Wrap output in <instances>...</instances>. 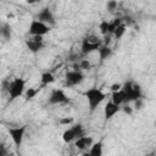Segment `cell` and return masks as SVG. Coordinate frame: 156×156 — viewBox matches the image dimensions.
<instances>
[{
	"mask_svg": "<svg viewBox=\"0 0 156 156\" xmlns=\"http://www.w3.org/2000/svg\"><path fill=\"white\" fill-rule=\"evenodd\" d=\"M84 134H85V132H84L83 126L80 123H74L62 133V140H63V143L69 144V143H73L77 138L84 135Z\"/></svg>",
	"mask_w": 156,
	"mask_h": 156,
	"instance_id": "5",
	"label": "cell"
},
{
	"mask_svg": "<svg viewBox=\"0 0 156 156\" xmlns=\"http://www.w3.org/2000/svg\"><path fill=\"white\" fill-rule=\"evenodd\" d=\"M123 21L121 18H113L112 21H101L100 24H99V29H100V33L105 37V35H110L113 33L115 28L122 23Z\"/></svg>",
	"mask_w": 156,
	"mask_h": 156,
	"instance_id": "12",
	"label": "cell"
},
{
	"mask_svg": "<svg viewBox=\"0 0 156 156\" xmlns=\"http://www.w3.org/2000/svg\"><path fill=\"white\" fill-rule=\"evenodd\" d=\"M0 35L2 38H5L6 40H10L11 39V27L9 24H2L0 27Z\"/></svg>",
	"mask_w": 156,
	"mask_h": 156,
	"instance_id": "20",
	"label": "cell"
},
{
	"mask_svg": "<svg viewBox=\"0 0 156 156\" xmlns=\"http://www.w3.org/2000/svg\"><path fill=\"white\" fill-rule=\"evenodd\" d=\"M104 44V41L95 34H89L85 35L82 39V44H80V51L83 55H89L94 51H96L101 45Z\"/></svg>",
	"mask_w": 156,
	"mask_h": 156,
	"instance_id": "4",
	"label": "cell"
},
{
	"mask_svg": "<svg viewBox=\"0 0 156 156\" xmlns=\"http://www.w3.org/2000/svg\"><path fill=\"white\" fill-rule=\"evenodd\" d=\"M102 147H104V144L102 141H95L91 144V146L88 149L87 154L90 155V156H101L102 155Z\"/></svg>",
	"mask_w": 156,
	"mask_h": 156,
	"instance_id": "17",
	"label": "cell"
},
{
	"mask_svg": "<svg viewBox=\"0 0 156 156\" xmlns=\"http://www.w3.org/2000/svg\"><path fill=\"white\" fill-rule=\"evenodd\" d=\"M55 82V76L51 72H43L40 76V87H46Z\"/></svg>",
	"mask_w": 156,
	"mask_h": 156,
	"instance_id": "18",
	"label": "cell"
},
{
	"mask_svg": "<svg viewBox=\"0 0 156 156\" xmlns=\"http://www.w3.org/2000/svg\"><path fill=\"white\" fill-rule=\"evenodd\" d=\"M24 90H26V79L21 77H15L7 84V94H9L10 101H13L21 98L24 94Z\"/></svg>",
	"mask_w": 156,
	"mask_h": 156,
	"instance_id": "2",
	"label": "cell"
},
{
	"mask_svg": "<svg viewBox=\"0 0 156 156\" xmlns=\"http://www.w3.org/2000/svg\"><path fill=\"white\" fill-rule=\"evenodd\" d=\"M27 130V126H17V127H10L7 129V133L11 138V140L13 141L16 147H20L23 143L24 139V134Z\"/></svg>",
	"mask_w": 156,
	"mask_h": 156,
	"instance_id": "9",
	"label": "cell"
},
{
	"mask_svg": "<svg viewBox=\"0 0 156 156\" xmlns=\"http://www.w3.org/2000/svg\"><path fill=\"white\" fill-rule=\"evenodd\" d=\"M84 80V73L80 69H72L67 71L65 74V85L67 88H73L79 85Z\"/></svg>",
	"mask_w": 156,
	"mask_h": 156,
	"instance_id": "7",
	"label": "cell"
},
{
	"mask_svg": "<svg viewBox=\"0 0 156 156\" xmlns=\"http://www.w3.org/2000/svg\"><path fill=\"white\" fill-rule=\"evenodd\" d=\"M73 143H74V146L78 150H80V151H88V149L91 146V144L94 141H93V138L91 136H88V135L84 134V135L77 138Z\"/></svg>",
	"mask_w": 156,
	"mask_h": 156,
	"instance_id": "14",
	"label": "cell"
},
{
	"mask_svg": "<svg viewBox=\"0 0 156 156\" xmlns=\"http://www.w3.org/2000/svg\"><path fill=\"white\" fill-rule=\"evenodd\" d=\"M96 51H98V54H99V58H100L101 62L105 61V60H107V58H110V57L112 56V54H113L112 49H111L107 44H102Z\"/></svg>",
	"mask_w": 156,
	"mask_h": 156,
	"instance_id": "15",
	"label": "cell"
},
{
	"mask_svg": "<svg viewBox=\"0 0 156 156\" xmlns=\"http://www.w3.org/2000/svg\"><path fill=\"white\" fill-rule=\"evenodd\" d=\"M121 87H122V84H119V83H113L110 88H111V91H117V90L121 89Z\"/></svg>",
	"mask_w": 156,
	"mask_h": 156,
	"instance_id": "25",
	"label": "cell"
},
{
	"mask_svg": "<svg viewBox=\"0 0 156 156\" xmlns=\"http://www.w3.org/2000/svg\"><path fill=\"white\" fill-rule=\"evenodd\" d=\"M119 111H121V106L119 105H116L115 102H112L110 100V101H107L105 104V107H104V117H105L106 121H110Z\"/></svg>",
	"mask_w": 156,
	"mask_h": 156,
	"instance_id": "13",
	"label": "cell"
},
{
	"mask_svg": "<svg viewBox=\"0 0 156 156\" xmlns=\"http://www.w3.org/2000/svg\"><path fill=\"white\" fill-rule=\"evenodd\" d=\"M37 20L49 24L50 27H54L56 26V20H55V16H54V12L51 11L50 7H43L41 10H39V12L37 13Z\"/></svg>",
	"mask_w": 156,
	"mask_h": 156,
	"instance_id": "11",
	"label": "cell"
},
{
	"mask_svg": "<svg viewBox=\"0 0 156 156\" xmlns=\"http://www.w3.org/2000/svg\"><path fill=\"white\" fill-rule=\"evenodd\" d=\"M122 90L126 95L127 104H129L132 101H136L143 98V91H141L140 85L133 80H128L124 84H122Z\"/></svg>",
	"mask_w": 156,
	"mask_h": 156,
	"instance_id": "3",
	"label": "cell"
},
{
	"mask_svg": "<svg viewBox=\"0 0 156 156\" xmlns=\"http://www.w3.org/2000/svg\"><path fill=\"white\" fill-rule=\"evenodd\" d=\"M118 7V1L117 0H107L106 2V9L108 12H113Z\"/></svg>",
	"mask_w": 156,
	"mask_h": 156,
	"instance_id": "23",
	"label": "cell"
},
{
	"mask_svg": "<svg viewBox=\"0 0 156 156\" xmlns=\"http://www.w3.org/2000/svg\"><path fill=\"white\" fill-rule=\"evenodd\" d=\"M37 1H39V0H37Z\"/></svg>",
	"mask_w": 156,
	"mask_h": 156,
	"instance_id": "27",
	"label": "cell"
},
{
	"mask_svg": "<svg viewBox=\"0 0 156 156\" xmlns=\"http://www.w3.org/2000/svg\"><path fill=\"white\" fill-rule=\"evenodd\" d=\"M44 40H43V37H39V35H30L28 39H26V46L27 49L33 52V54H37L43 48H44Z\"/></svg>",
	"mask_w": 156,
	"mask_h": 156,
	"instance_id": "10",
	"label": "cell"
},
{
	"mask_svg": "<svg viewBox=\"0 0 156 156\" xmlns=\"http://www.w3.org/2000/svg\"><path fill=\"white\" fill-rule=\"evenodd\" d=\"M71 101V99L67 96V94L65 93V90L55 88L51 90L50 96L48 99V104L50 105H66Z\"/></svg>",
	"mask_w": 156,
	"mask_h": 156,
	"instance_id": "8",
	"label": "cell"
},
{
	"mask_svg": "<svg viewBox=\"0 0 156 156\" xmlns=\"http://www.w3.org/2000/svg\"><path fill=\"white\" fill-rule=\"evenodd\" d=\"M35 1H37V0H27L28 4H33V2H35Z\"/></svg>",
	"mask_w": 156,
	"mask_h": 156,
	"instance_id": "26",
	"label": "cell"
},
{
	"mask_svg": "<svg viewBox=\"0 0 156 156\" xmlns=\"http://www.w3.org/2000/svg\"><path fill=\"white\" fill-rule=\"evenodd\" d=\"M39 90H40V88H37V89H34V88H29V89H26L24 90V98H26V100H32L33 98H35V95L39 93Z\"/></svg>",
	"mask_w": 156,
	"mask_h": 156,
	"instance_id": "21",
	"label": "cell"
},
{
	"mask_svg": "<svg viewBox=\"0 0 156 156\" xmlns=\"http://www.w3.org/2000/svg\"><path fill=\"white\" fill-rule=\"evenodd\" d=\"M58 122L61 123V124H72L73 123V118H60L58 119Z\"/></svg>",
	"mask_w": 156,
	"mask_h": 156,
	"instance_id": "24",
	"label": "cell"
},
{
	"mask_svg": "<svg viewBox=\"0 0 156 156\" xmlns=\"http://www.w3.org/2000/svg\"><path fill=\"white\" fill-rule=\"evenodd\" d=\"M52 27H50L49 24L37 20V18H33L28 26V34L29 35H39V37H44L46 35L50 30H51Z\"/></svg>",
	"mask_w": 156,
	"mask_h": 156,
	"instance_id": "6",
	"label": "cell"
},
{
	"mask_svg": "<svg viewBox=\"0 0 156 156\" xmlns=\"http://www.w3.org/2000/svg\"><path fill=\"white\" fill-rule=\"evenodd\" d=\"M84 96L87 99L88 107H89L90 112H94L106 99V94L96 87H91V88L87 89L84 91Z\"/></svg>",
	"mask_w": 156,
	"mask_h": 156,
	"instance_id": "1",
	"label": "cell"
},
{
	"mask_svg": "<svg viewBox=\"0 0 156 156\" xmlns=\"http://www.w3.org/2000/svg\"><path fill=\"white\" fill-rule=\"evenodd\" d=\"M126 29H127V27H126V24L122 22V23H119V24L115 28V30H113V33H112V34L116 37V39H121V38L124 35Z\"/></svg>",
	"mask_w": 156,
	"mask_h": 156,
	"instance_id": "19",
	"label": "cell"
},
{
	"mask_svg": "<svg viewBox=\"0 0 156 156\" xmlns=\"http://www.w3.org/2000/svg\"><path fill=\"white\" fill-rule=\"evenodd\" d=\"M78 67H79L78 69H80V71H88V69H90L93 67V65H91V62L88 58H83V60L79 61Z\"/></svg>",
	"mask_w": 156,
	"mask_h": 156,
	"instance_id": "22",
	"label": "cell"
},
{
	"mask_svg": "<svg viewBox=\"0 0 156 156\" xmlns=\"http://www.w3.org/2000/svg\"><path fill=\"white\" fill-rule=\"evenodd\" d=\"M111 101L115 102L116 105H119V106H122L123 104H127L126 102V95H124V93L122 90V87H121L119 90L112 91V94H111Z\"/></svg>",
	"mask_w": 156,
	"mask_h": 156,
	"instance_id": "16",
	"label": "cell"
}]
</instances>
